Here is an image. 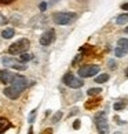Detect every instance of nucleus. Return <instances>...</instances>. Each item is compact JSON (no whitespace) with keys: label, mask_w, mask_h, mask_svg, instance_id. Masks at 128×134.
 Wrapping results in <instances>:
<instances>
[{"label":"nucleus","mask_w":128,"mask_h":134,"mask_svg":"<svg viewBox=\"0 0 128 134\" xmlns=\"http://www.w3.org/2000/svg\"><path fill=\"white\" fill-rule=\"evenodd\" d=\"M77 114H78V108H73L69 114V116H73V115H77Z\"/></svg>","instance_id":"28"},{"label":"nucleus","mask_w":128,"mask_h":134,"mask_svg":"<svg viewBox=\"0 0 128 134\" xmlns=\"http://www.w3.org/2000/svg\"><path fill=\"white\" fill-rule=\"evenodd\" d=\"M101 97H95V99L92 100H88V101H85V104H84V108L85 109H94L95 107H98L101 104Z\"/></svg>","instance_id":"13"},{"label":"nucleus","mask_w":128,"mask_h":134,"mask_svg":"<svg viewBox=\"0 0 128 134\" xmlns=\"http://www.w3.org/2000/svg\"><path fill=\"white\" fill-rule=\"evenodd\" d=\"M95 126L99 134H106L109 131V123H107V116L105 111H101L95 115Z\"/></svg>","instance_id":"3"},{"label":"nucleus","mask_w":128,"mask_h":134,"mask_svg":"<svg viewBox=\"0 0 128 134\" xmlns=\"http://www.w3.org/2000/svg\"><path fill=\"white\" fill-rule=\"evenodd\" d=\"M36 112H37V109H33V111L30 112V115H29V122H30V123H33V122H35V118H36Z\"/></svg>","instance_id":"24"},{"label":"nucleus","mask_w":128,"mask_h":134,"mask_svg":"<svg viewBox=\"0 0 128 134\" xmlns=\"http://www.w3.org/2000/svg\"><path fill=\"white\" fill-rule=\"evenodd\" d=\"M14 0H0V3L2 4H8V3H13Z\"/></svg>","instance_id":"30"},{"label":"nucleus","mask_w":128,"mask_h":134,"mask_svg":"<svg viewBox=\"0 0 128 134\" xmlns=\"http://www.w3.org/2000/svg\"><path fill=\"white\" fill-rule=\"evenodd\" d=\"M102 92V89L101 88H91L87 90V94L88 96H96V94H99Z\"/></svg>","instance_id":"21"},{"label":"nucleus","mask_w":128,"mask_h":134,"mask_svg":"<svg viewBox=\"0 0 128 134\" xmlns=\"http://www.w3.org/2000/svg\"><path fill=\"white\" fill-rule=\"evenodd\" d=\"M11 127V123L6 118H0V134H3L6 130H8Z\"/></svg>","instance_id":"15"},{"label":"nucleus","mask_w":128,"mask_h":134,"mask_svg":"<svg viewBox=\"0 0 128 134\" xmlns=\"http://www.w3.org/2000/svg\"><path fill=\"white\" fill-rule=\"evenodd\" d=\"M80 126H81V120L80 119H76L75 122H73V129H75V130H78V129H80Z\"/></svg>","instance_id":"23"},{"label":"nucleus","mask_w":128,"mask_h":134,"mask_svg":"<svg viewBox=\"0 0 128 134\" xmlns=\"http://www.w3.org/2000/svg\"><path fill=\"white\" fill-rule=\"evenodd\" d=\"M55 30L54 29H48L46 30L44 33H43L40 36V45L43 47H48V45H51L54 41H55Z\"/></svg>","instance_id":"7"},{"label":"nucleus","mask_w":128,"mask_h":134,"mask_svg":"<svg viewBox=\"0 0 128 134\" xmlns=\"http://www.w3.org/2000/svg\"><path fill=\"white\" fill-rule=\"evenodd\" d=\"M116 22H117V25H125V23H128V13L119 15L116 18Z\"/></svg>","instance_id":"16"},{"label":"nucleus","mask_w":128,"mask_h":134,"mask_svg":"<svg viewBox=\"0 0 128 134\" xmlns=\"http://www.w3.org/2000/svg\"><path fill=\"white\" fill-rule=\"evenodd\" d=\"M47 23V18L44 14H37L36 16H33L32 19L29 21V25L32 26L33 29H40V27H44Z\"/></svg>","instance_id":"10"},{"label":"nucleus","mask_w":128,"mask_h":134,"mask_svg":"<svg viewBox=\"0 0 128 134\" xmlns=\"http://www.w3.org/2000/svg\"><path fill=\"white\" fill-rule=\"evenodd\" d=\"M78 18V15L76 13H54L52 14V21L55 25H59V26H69L72 25L73 22Z\"/></svg>","instance_id":"1"},{"label":"nucleus","mask_w":128,"mask_h":134,"mask_svg":"<svg viewBox=\"0 0 128 134\" xmlns=\"http://www.w3.org/2000/svg\"><path fill=\"white\" fill-rule=\"evenodd\" d=\"M33 59V55H30V53H21V58H19V62L22 63H25V62H29V60H32Z\"/></svg>","instance_id":"19"},{"label":"nucleus","mask_w":128,"mask_h":134,"mask_svg":"<svg viewBox=\"0 0 128 134\" xmlns=\"http://www.w3.org/2000/svg\"><path fill=\"white\" fill-rule=\"evenodd\" d=\"M109 81V74H99L98 77H95V82L96 83H105V82H107Z\"/></svg>","instance_id":"17"},{"label":"nucleus","mask_w":128,"mask_h":134,"mask_svg":"<svg viewBox=\"0 0 128 134\" xmlns=\"http://www.w3.org/2000/svg\"><path fill=\"white\" fill-rule=\"evenodd\" d=\"M128 53V38H120L117 41V47L114 49V55L117 58H123Z\"/></svg>","instance_id":"8"},{"label":"nucleus","mask_w":128,"mask_h":134,"mask_svg":"<svg viewBox=\"0 0 128 134\" xmlns=\"http://www.w3.org/2000/svg\"><path fill=\"white\" fill-rule=\"evenodd\" d=\"M6 23H7V18H6L3 14H0V26H2V25H6Z\"/></svg>","instance_id":"26"},{"label":"nucleus","mask_w":128,"mask_h":134,"mask_svg":"<svg viewBox=\"0 0 128 134\" xmlns=\"http://www.w3.org/2000/svg\"><path fill=\"white\" fill-rule=\"evenodd\" d=\"M30 47V41L28 38H19L15 42H13L8 47V53L10 55H19V53H25Z\"/></svg>","instance_id":"2"},{"label":"nucleus","mask_w":128,"mask_h":134,"mask_svg":"<svg viewBox=\"0 0 128 134\" xmlns=\"http://www.w3.org/2000/svg\"><path fill=\"white\" fill-rule=\"evenodd\" d=\"M15 74H13L8 70H0V82H3L4 85H11V82L14 81Z\"/></svg>","instance_id":"12"},{"label":"nucleus","mask_w":128,"mask_h":134,"mask_svg":"<svg viewBox=\"0 0 128 134\" xmlns=\"http://www.w3.org/2000/svg\"><path fill=\"white\" fill-rule=\"evenodd\" d=\"M99 69H101V67L96 66V64H87V66L80 67L78 71H77V74H78V77H81V78L94 77V75H96L99 72Z\"/></svg>","instance_id":"5"},{"label":"nucleus","mask_w":128,"mask_h":134,"mask_svg":"<svg viewBox=\"0 0 128 134\" xmlns=\"http://www.w3.org/2000/svg\"><path fill=\"white\" fill-rule=\"evenodd\" d=\"M124 74H125V77H128V67H127V69L124 70Z\"/></svg>","instance_id":"34"},{"label":"nucleus","mask_w":128,"mask_h":134,"mask_svg":"<svg viewBox=\"0 0 128 134\" xmlns=\"http://www.w3.org/2000/svg\"><path fill=\"white\" fill-rule=\"evenodd\" d=\"M39 8H40L41 13H44V11L47 10V3H46V2H41V3L39 4Z\"/></svg>","instance_id":"25"},{"label":"nucleus","mask_w":128,"mask_h":134,"mask_svg":"<svg viewBox=\"0 0 128 134\" xmlns=\"http://www.w3.org/2000/svg\"><path fill=\"white\" fill-rule=\"evenodd\" d=\"M28 134H33V127H29V131H28Z\"/></svg>","instance_id":"33"},{"label":"nucleus","mask_w":128,"mask_h":134,"mask_svg":"<svg viewBox=\"0 0 128 134\" xmlns=\"http://www.w3.org/2000/svg\"><path fill=\"white\" fill-rule=\"evenodd\" d=\"M114 134H121V133H120V131H117V133H114Z\"/></svg>","instance_id":"36"},{"label":"nucleus","mask_w":128,"mask_h":134,"mask_svg":"<svg viewBox=\"0 0 128 134\" xmlns=\"http://www.w3.org/2000/svg\"><path fill=\"white\" fill-rule=\"evenodd\" d=\"M43 134H52V129H46L43 131Z\"/></svg>","instance_id":"31"},{"label":"nucleus","mask_w":128,"mask_h":134,"mask_svg":"<svg viewBox=\"0 0 128 134\" xmlns=\"http://www.w3.org/2000/svg\"><path fill=\"white\" fill-rule=\"evenodd\" d=\"M78 2H83V0H78Z\"/></svg>","instance_id":"37"},{"label":"nucleus","mask_w":128,"mask_h":134,"mask_svg":"<svg viewBox=\"0 0 128 134\" xmlns=\"http://www.w3.org/2000/svg\"><path fill=\"white\" fill-rule=\"evenodd\" d=\"M14 34H15V30L13 27H7V29H4L2 32V37L6 38V40H10V38L14 37Z\"/></svg>","instance_id":"14"},{"label":"nucleus","mask_w":128,"mask_h":134,"mask_svg":"<svg viewBox=\"0 0 128 134\" xmlns=\"http://www.w3.org/2000/svg\"><path fill=\"white\" fill-rule=\"evenodd\" d=\"M81 58H83L81 55H77V56L75 58V60H73V62H72V64H73V66H76V64H77V63H78V62H80V60H81Z\"/></svg>","instance_id":"27"},{"label":"nucleus","mask_w":128,"mask_h":134,"mask_svg":"<svg viewBox=\"0 0 128 134\" xmlns=\"http://www.w3.org/2000/svg\"><path fill=\"white\" fill-rule=\"evenodd\" d=\"M107 67L110 70H116V69H117V62H116V59H109L107 60Z\"/></svg>","instance_id":"22"},{"label":"nucleus","mask_w":128,"mask_h":134,"mask_svg":"<svg viewBox=\"0 0 128 134\" xmlns=\"http://www.w3.org/2000/svg\"><path fill=\"white\" fill-rule=\"evenodd\" d=\"M62 82L66 85V86H69L72 89H78L84 85V82L80 80V78H77L73 72H66V74L62 77Z\"/></svg>","instance_id":"4"},{"label":"nucleus","mask_w":128,"mask_h":134,"mask_svg":"<svg viewBox=\"0 0 128 134\" xmlns=\"http://www.w3.org/2000/svg\"><path fill=\"white\" fill-rule=\"evenodd\" d=\"M62 116H63L62 111H58V112L54 114V116L51 118V122H52V123H58V122L61 120V118H62Z\"/></svg>","instance_id":"20"},{"label":"nucleus","mask_w":128,"mask_h":134,"mask_svg":"<svg viewBox=\"0 0 128 134\" xmlns=\"http://www.w3.org/2000/svg\"><path fill=\"white\" fill-rule=\"evenodd\" d=\"M120 8L123 10V11H128V3H123L120 5Z\"/></svg>","instance_id":"29"},{"label":"nucleus","mask_w":128,"mask_h":134,"mask_svg":"<svg viewBox=\"0 0 128 134\" xmlns=\"http://www.w3.org/2000/svg\"><path fill=\"white\" fill-rule=\"evenodd\" d=\"M124 32H125V33H128V26H127V27L124 29Z\"/></svg>","instance_id":"35"},{"label":"nucleus","mask_w":128,"mask_h":134,"mask_svg":"<svg viewBox=\"0 0 128 134\" xmlns=\"http://www.w3.org/2000/svg\"><path fill=\"white\" fill-rule=\"evenodd\" d=\"M125 107H127L125 101H117V103H114V105H113L114 111H121V109H124Z\"/></svg>","instance_id":"18"},{"label":"nucleus","mask_w":128,"mask_h":134,"mask_svg":"<svg viewBox=\"0 0 128 134\" xmlns=\"http://www.w3.org/2000/svg\"><path fill=\"white\" fill-rule=\"evenodd\" d=\"M48 2H50V4H55V3L59 2V0H48Z\"/></svg>","instance_id":"32"},{"label":"nucleus","mask_w":128,"mask_h":134,"mask_svg":"<svg viewBox=\"0 0 128 134\" xmlns=\"http://www.w3.org/2000/svg\"><path fill=\"white\" fill-rule=\"evenodd\" d=\"M3 93H4V96H7L10 100H17L18 97L21 96V90L19 89H17V88H14L13 85H10V86H7L4 90H3Z\"/></svg>","instance_id":"11"},{"label":"nucleus","mask_w":128,"mask_h":134,"mask_svg":"<svg viewBox=\"0 0 128 134\" xmlns=\"http://www.w3.org/2000/svg\"><path fill=\"white\" fill-rule=\"evenodd\" d=\"M2 63H3L4 67H11V69H14V70H19V71L26 70V66L22 62H18V60L10 58V56H4L2 59Z\"/></svg>","instance_id":"6"},{"label":"nucleus","mask_w":128,"mask_h":134,"mask_svg":"<svg viewBox=\"0 0 128 134\" xmlns=\"http://www.w3.org/2000/svg\"><path fill=\"white\" fill-rule=\"evenodd\" d=\"M11 85H13L14 88H17V89H19L21 92H23L29 85H30V82L28 81V78L26 77H22V75H18V74H15V78H14V81L11 82Z\"/></svg>","instance_id":"9"}]
</instances>
